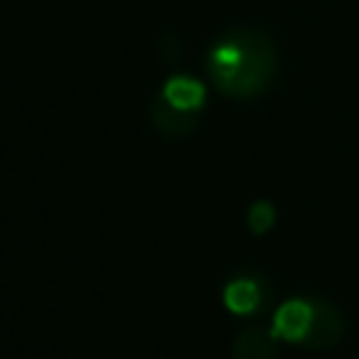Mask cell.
I'll list each match as a JSON object with an SVG mask.
<instances>
[{"label": "cell", "mask_w": 359, "mask_h": 359, "mask_svg": "<svg viewBox=\"0 0 359 359\" xmlns=\"http://www.w3.org/2000/svg\"><path fill=\"white\" fill-rule=\"evenodd\" d=\"M309 325H311V300H303V297H292L280 303L272 320V331L283 342H303L309 334Z\"/></svg>", "instance_id": "obj_4"}, {"label": "cell", "mask_w": 359, "mask_h": 359, "mask_svg": "<svg viewBox=\"0 0 359 359\" xmlns=\"http://www.w3.org/2000/svg\"><path fill=\"white\" fill-rule=\"evenodd\" d=\"M236 36L241 39V59L233 67L210 70V76H213V84L222 95L255 98L275 79L278 50L272 45V39L255 28H236Z\"/></svg>", "instance_id": "obj_1"}, {"label": "cell", "mask_w": 359, "mask_h": 359, "mask_svg": "<svg viewBox=\"0 0 359 359\" xmlns=\"http://www.w3.org/2000/svg\"><path fill=\"white\" fill-rule=\"evenodd\" d=\"M160 95H163L168 104L180 107V109L199 112L202 104H205V84L196 81V79H191V76H171V79L163 84Z\"/></svg>", "instance_id": "obj_6"}, {"label": "cell", "mask_w": 359, "mask_h": 359, "mask_svg": "<svg viewBox=\"0 0 359 359\" xmlns=\"http://www.w3.org/2000/svg\"><path fill=\"white\" fill-rule=\"evenodd\" d=\"M261 297H264L261 286L252 278H236L222 292V300H224L227 311H233V314H252L261 306Z\"/></svg>", "instance_id": "obj_7"}, {"label": "cell", "mask_w": 359, "mask_h": 359, "mask_svg": "<svg viewBox=\"0 0 359 359\" xmlns=\"http://www.w3.org/2000/svg\"><path fill=\"white\" fill-rule=\"evenodd\" d=\"M149 121L154 126V132L165 140H185L194 129H196V112L180 109L174 104H168L163 95H154L149 104Z\"/></svg>", "instance_id": "obj_3"}, {"label": "cell", "mask_w": 359, "mask_h": 359, "mask_svg": "<svg viewBox=\"0 0 359 359\" xmlns=\"http://www.w3.org/2000/svg\"><path fill=\"white\" fill-rule=\"evenodd\" d=\"M278 334L264 325H244L233 339V359H275Z\"/></svg>", "instance_id": "obj_5"}, {"label": "cell", "mask_w": 359, "mask_h": 359, "mask_svg": "<svg viewBox=\"0 0 359 359\" xmlns=\"http://www.w3.org/2000/svg\"><path fill=\"white\" fill-rule=\"evenodd\" d=\"M275 219H278V210H275V205L266 202V199H258V202H252V205L247 208V227H250L252 236L269 233V230L275 227Z\"/></svg>", "instance_id": "obj_8"}, {"label": "cell", "mask_w": 359, "mask_h": 359, "mask_svg": "<svg viewBox=\"0 0 359 359\" xmlns=\"http://www.w3.org/2000/svg\"><path fill=\"white\" fill-rule=\"evenodd\" d=\"M345 337V314L331 300H311V325L300 345L311 351H331Z\"/></svg>", "instance_id": "obj_2"}]
</instances>
